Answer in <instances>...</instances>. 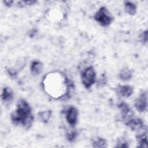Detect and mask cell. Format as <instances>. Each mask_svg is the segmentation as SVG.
<instances>
[{"instance_id": "obj_9", "label": "cell", "mask_w": 148, "mask_h": 148, "mask_svg": "<svg viewBox=\"0 0 148 148\" xmlns=\"http://www.w3.org/2000/svg\"><path fill=\"white\" fill-rule=\"evenodd\" d=\"M13 98V93L12 90L8 87H5L2 89L1 98L5 104L10 103Z\"/></svg>"}, {"instance_id": "obj_18", "label": "cell", "mask_w": 148, "mask_h": 148, "mask_svg": "<svg viewBox=\"0 0 148 148\" xmlns=\"http://www.w3.org/2000/svg\"><path fill=\"white\" fill-rule=\"evenodd\" d=\"M140 40L143 44H147V30H146L140 35Z\"/></svg>"}, {"instance_id": "obj_11", "label": "cell", "mask_w": 148, "mask_h": 148, "mask_svg": "<svg viewBox=\"0 0 148 148\" xmlns=\"http://www.w3.org/2000/svg\"><path fill=\"white\" fill-rule=\"evenodd\" d=\"M43 67V64L39 61H34L31 65V72L32 75L36 76L40 73Z\"/></svg>"}, {"instance_id": "obj_19", "label": "cell", "mask_w": 148, "mask_h": 148, "mask_svg": "<svg viewBox=\"0 0 148 148\" xmlns=\"http://www.w3.org/2000/svg\"><path fill=\"white\" fill-rule=\"evenodd\" d=\"M3 2L7 6H11L14 3V1H4Z\"/></svg>"}, {"instance_id": "obj_1", "label": "cell", "mask_w": 148, "mask_h": 148, "mask_svg": "<svg viewBox=\"0 0 148 148\" xmlns=\"http://www.w3.org/2000/svg\"><path fill=\"white\" fill-rule=\"evenodd\" d=\"M11 120L15 125H21L26 129L29 128L34 121L32 109L29 103L20 99L17 104V109L11 114Z\"/></svg>"}, {"instance_id": "obj_15", "label": "cell", "mask_w": 148, "mask_h": 148, "mask_svg": "<svg viewBox=\"0 0 148 148\" xmlns=\"http://www.w3.org/2000/svg\"><path fill=\"white\" fill-rule=\"evenodd\" d=\"M51 110H45L43 112H40L38 113V117L39 120L43 123H47L49 119L51 117Z\"/></svg>"}, {"instance_id": "obj_6", "label": "cell", "mask_w": 148, "mask_h": 148, "mask_svg": "<svg viewBox=\"0 0 148 148\" xmlns=\"http://www.w3.org/2000/svg\"><path fill=\"white\" fill-rule=\"evenodd\" d=\"M135 107L140 112H145L147 109V91H142L135 101Z\"/></svg>"}, {"instance_id": "obj_10", "label": "cell", "mask_w": 148, "mask_h": 148, "mask_svg": "<svg viewBox=\"0 0 148 148\" xmlns=\"http://www.w3.org/2000/svg\"><path fill=\"white\" fill-rule=\"evenodd\" d=\"M136 138L138 144V147L142 148L147 147V132L137 134Z\"/></svg>"}, {"instance_id": "obj_16", "label": "cell", "mask_w": 148, "mask_h": 148, "mask_svg": "<svg viewBox=\"0 0 148 148\" xmlns=\"http://www.w3.org/2000/svg\"><path fill=\"white\" fill-rule=\"evenodd\" d=\"M116 147H128L129 146L128 145V142L127 141L125 137L122 136L117 139Z\"/></svg>"}, {"instance_id": "obj_2", "label": "cell", "mask_w": 148, "mask_h": 148, "mask_svg": "<svg viewBox=\"0 0 148 148\" xmlns=\"http://www.w3.org/2000/svg\"><path fill=\"white\" fill-rule=\"evenodd\" d=\"M94 18L96 21L103 27L108 26L113 20L112 15L105 6L99 8L95 14Z\"/></svg>"}, {"instance_id": "obj_17", "label": "cell", "mask_w": 148, "mask_h": 148, "mask_svg": "<svg viewBox=\"0 0 148 148\" xmlns=\"http://www.w3.org/2000/svg\"><path fill=\"white\" fill-rule=\"evenodd\" d=\"M77 135V131L75 130H73L66 133V138L68 141L72 142L76 139Z\"/></svg>"}, {"instance_id": "obj_5", "label": "cell", "mask_w": 148, "mask_h": 148, "mask_svg": "<svg viewBox=\"0 0 148 148\" xmlns=\"http://www.w3.org/2000/svg\"><path fill=\"white\" fill-rule=\"evenodd\" d=\"M118 107L121 110L122 120L125 124L134 117V113L127 103L122 102L118 105Z\"/></svg>"}, {"instance_id": "obj_3", "label": "cell", "mask_w": 148, "mask_h": 148, "mask_svg": "<svg viewBox=\"0 0 148 148\" xmlns=\"http://www.w3.org/2000/svg\"><path fill=\"white\" fill-rule=\"evenodd\" d=\"M96 74L92 66H88L83 69L81 74V79L83 84L86 88H89L95 82Z\"/></svg>"}, {"instance_id": "obj_8", "label": "cell", "mask_w": 148, "mask_h": 148, "mask_svg": "<svg viewBox=\"0 0 148 148\" xmlns=\"http://www.w3.org/2000/svg\"><path fill=\"white\" fill-rule=\"evenodd\" d=\"M133 91V87L130 85H119L116 89L117 95L121 97H130L132 94Z\"/></svg>"}, {"instance_id": "obj_14", "label": "cell", "mask_w": 148, "mask_h": 148, "mask_svg": "<svg viewBox=\"0 0 148 148\" xmlns=\"http://www.w3.org/2000/svg\"><path fill=\"white\" fill-rule=\"evenodd\" d=\"M124 8L125 12L130 15L133 16L136 13V6L134 3H132L131 2H125L124 3Z\"/></svg>"}, {"instance_id": "obj_7", "label": "cell", "mask_w": 148, "mask_h": 148, "mask_svg": "<svg viewBox=\"0 0 148 148\" xmlns=\"http://www.w3.org/2000/svg\"><path fill=\"white\" fill-rule=\"evenodd\" d=\"M66 120L68 123L72 127H74L77 120L78 111L74 106H70L65 111Z\"/></svg>"}, {"instance_id": "obj_13", "label": "cell", "mask_w": 148, "mask_h": 148, "mask_svg": "<svg viewBox=\"0 0 148 148\" xmlns=\"http://www.w3.org/2000/svg\"><path fill=\"white\" fill-rule=\"evenodd\" d=\"M92 147H95V148H97V147H99V148L106 147H107V141L104 138L97 137V138L92 139Z\"/></svg>"}, {"instance_id": "obj_4", "label": "cell", "mask_w": 148, "mask_h": 148, "mask_svg": "<svg viewBox=\"0 0 148 148\" xmlns=\"http://www.w3.org/2000/svg\"><path fill=\"white\" fill-rule=\"evenodd\" d=\"M125 124L132 131L137 132V134L147 132L146 125L140 119L134 117Z\"/></svg>"}, {"instance_id": "obj_12", "label": "cell", "mask_w": 148, "mask_h": 148, "mask_svg": "<svg viewBox=\"0 0 148 148\" xmlns=\"http://www.w3.org/2000/svg\"><path fill=\"white\" fill-rule=\"evenodd\" d=\"M132 73L133 71L131 69L126 67L124 68L120 71L119 74V76L120 79H121V80L128 81L131 79L132 76Z\"/></svg>"}]
</instances>
